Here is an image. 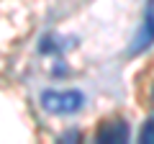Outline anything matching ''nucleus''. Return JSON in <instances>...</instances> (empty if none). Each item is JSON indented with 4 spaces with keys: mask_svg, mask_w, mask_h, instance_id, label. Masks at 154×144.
<instances>
[{
    "mask_svg": "<svg viewBox=\"0 0 154 144\" xmlns=\"http://www.w3.org/2000/svg\"><path fill=\"white\" fill-rule=\"evenodd\" d=\"M85 103V95L80 90H44L41 93V108L54 116H69L77 113Z\"/></svg>",
    "mask_w": 154,
    "mask_h": 144,
    "instance_id": "nucleus-1",
    "label": "nucleus"
},
{
    "mask_svg": "<svg viewBox=\"0 0 154 144\" xmlns=\"http://www.w3.org/2000/svg\"><path fill=\"white\" fill-rule=\"evenodd\" d=\"M154 44V0H146L144 5V21L139 33L134 36V41L128 44V54H141Z\"/></svg>",
    "mask_w": 154,
    "mask_h": 144,
    "instance_id": "nucleus-2",
    "label": "nucleus"
},
{
    "mask_svg": "<svg viewBox=\"0 0 154 144\" xmlns=\"http://www.w3.org/2000/svg\"><path fill=\"white\" fill-rule=\"evenodd\" d=\"M128 124L123 118H108V121L100 124L98 134H95V142L98 144H126L128 142Z\"/></svg>",
    "mask_w": 154,
    "mask_h": 144,
    "instance_id": "nucleus-3",
    "label": "nucleus"
},
{
    "mask_svg": "<svg viewBox=\"0 0 154 144\" xmlns=\"http://www.w3.org/2000/svg\"><path fill=\"white\" fill-rule=\"evenodd\" d=\"M139 142H141V144H154V118H149V121L141 126V131H139Z\"/></svg>",
    "mask_w": 154,
    "mask_h": 144,
    "instance_id": "nucleus-4",
    "label": "nucleus"
}]
</instances>
